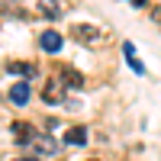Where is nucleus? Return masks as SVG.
<instances>
[{"mask_svg":"<svg viewBox=\"0 0 161 161\" xmlns=\"http://www.w3.org/2000/svg\"><path fill=\"white\" fill-rule=\"evenodd\" d=\"M84 142H87V129H84V126L64 129V145H84Z\"/></svg>","mask_w":161,"mask_h":161,"instance_id":"obj_5","label":"nucleus"},{"mask_svg":"<svg viewBox=\"0 0 161 161\" xmlns=\"http://www.w3.org/2000/svg\"><path fill=\"white\" fill-rule=\"evenodd\" d=\"M13 139H16L19 145H29L32 139H36V129H32V123H13Z\"/></svg>","mask_w":161,"mask_h":161,"instance_id":"obj_4","label":"nucleus"},{"mask_svg":"<svg viewBox=\"0 0 161 161\" xmlns=\"http://www.w3.org/2000/svg\"><path fill=\"white\" fill-rule=\"evenodd\" d=\"M123 55H126V61H129V68L136 71V74H145V64L136 58V45L132 42H123Z\"/></svg>","mask_w":161,"mask_h":161,"instance_id":"obj_6","label":"nucleus"},{"mask_svg":"<svg viewBox=\"0 0 161 161\" xmlns=\"http://www.w3.org/2000/svg\"><path fill=\"white\" fill-rule=\"evenodd\" d=\"M7 74H23V77H29V74H36V64H32V61H7Z\"/></svg>","mask_w":161,"mask_h":161,"instance_id":"obj_7","label":"nucleus"},{"mask_svg":"<svg viewBox=\"0 0 161 161\" xmlns=\"http://www.w3.org/2000/svg\"><path fill=\"white\" fill-rule=\"evenodd\" d=\"M39 45H42L48 55H55V52L64 45V39H61V32H55V29H45L42 36H39Z\"/></svg>","mask_w":161,"mask_h":161,"instance_id":"obj_1","label":"nucleus"},{"mask_svg":"<svg viewBox=\"0 0 161 161\" xmlns=\"http://www.w3.org/2000/svg\"><path fill=\"white\" fill-rule=\"evenodd\" d=\"M58 80H61V84H68V87H84V77H80L74 68H61V71H58Z\"/></svg>","mask_w":161,"mask_h":161,"instance_id":"obj_8","label":"nucleus"},{"mask_svg":"<svg viewBox=\"0 0 161 161\" xmlns=\"http://www.w3.org/2000/svg\"><path fill=\"white\" fill-rule=\"evenodd\" d=\"M29 145H36V148H39V152H45V155H52V152H55V142H52L48 136H36Z\"/></svg>","mask_w":161,"mask_h":161,"instance_id":"obj_11","label":"nucleus"},{"mask_svg":"<svg viewBox=\"0 0 161 161\" xmlns=\"http://www.w3.org/2000/svg\"><path fill=\"white\" fill-rule=\"evenodd\" d=\"M74 39L77 42H93V39H100V32L93 26H74Z\"/></svg>","mask_w":161,"mask_h":161,"instance_id":"obj_10","label":"nucleus"},{"mask_svg":"<svg viewBox=\"0 0 161 161\" xmlns=\"http://www.w3.org/2000/svg\"><path fill=\"white\" fill-rule=\"evenodd\" d=\"M10 103H16V106H26L29 103V97H32V90H29V84H26V80H19V84H13L10 87Z\"/></svg>","mask_w":161,"mask_h":161,"instance_id":"obj_3","label":"nucleus"},{"mask_svg":"<svg viewBox=\"0 0 161 161\" xmlns=\"http://www.w3.org/2000/svg\"><path fill=\"white\" fill-rule=\"evenodd\" d=\"M39 13H42L45 19H58V13H61V7L55 3V0H39Z\"/></svg>","mask_w":161,"mask_h":161,"instance_id":"obj_9","label":"nucleus"},{"mask_svg":"<svg viewBox=\"0 0 161 161\" xmlns=\"http://www.w3.org/2000/svg\"><path fill=\"white\" fill-rule=\"evenodd\" d=\"M90 161H97V158H90Z\"/></svg>","mask_w":161,"mask_h":161,"instance_id":"obj_13","label":"nucleus"},{"mask_svg":"<svg viewBox=\"0 0 161 161\" xmlns=\"http://www.w3.org/2000/svg\"><path fill=\"white\" fill-rule=\"evenodd\" d=\"M42 100L45 103H61L64 100V87H61V80H58V74L45 84V90H42Z\"/></svg>","mask_w":161,"mask_h":161,"instance_id":"obj_2","label":"nucleus"},{"mask_svg":"<svg viewBox=\"0 0 161 161\" xmlns=\"http://www.w3.org/2000/svg\"><path fill=\"white\" fill-rule=\"evenodd\" d=\"M132 3H136V7H145V3H148V0H132Z\"/></svg>","mask_w":161,"mask_h":161,"instance_id":"obj_12","label":"nucleus"}]
</instances>
